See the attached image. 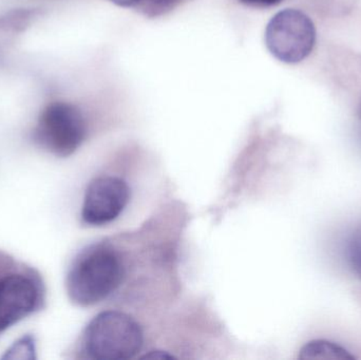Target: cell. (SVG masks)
<instances>
[{
  "instance_id": "6da1fadb",
  "label": "cell",
  "mask_w": 361,
  "mask_h": 360,
  "mask_svg": "<svg viewBox=\"0 0 361 360\" xmlns=\"http://www.w3.org/2000/svg\"><path fill=\"white\" fill-rule=\"evenodd\" d=\"M123 278L118 254L107 245L86 247L78 254L68 268L66 291L74 304L92 306L111 295Z\"/></svg>"
},
{
  "instance_id": "7a4b0ae2",
  "label": "cell",
  "mask_w": 361,
  "mask_h": 360,
  "mask_svg": "<svg viewBox=\"0 0 361 360\" xmlns=\"http://www.w3.org/2000/svg\"><path fill=\"white\" fill-rule=\"evenodd\" d=\"M140 325L125 313L106 311L89 323L82 335V352L95 360H126L143 346Z\"/></svg>"
},
{
  "instance_id": "3957f363",
  "label": "cell",
  "mask_w": 361,
  "mask_h": 360,
  "mask_svg": "<svg viewBox=\"0 0 361 360\" xmlns=\"http://www.w3.org/2000/svg\"><path fill=\"white\" fill-rule=\"evenodd\" d=\"M46 304V287L37 271L17 266L0 274V335Z\"/></svg>"
},
{
  "instance_id": "277c9868",
  "label": "cell",
  "mask_w": 361,
  "mask_h": 360,
  "mask_svg": "<svg viewBox=\"0 0 361 360\" xmlns=\"http://www.w3.org/2000/svg\"><path fill=\"white\" fill-rule=\"evenodd\" d=\"M87 123L78 106L54 101L42 109L33 130L40 149L56 158H69L84 143Z\"/></svg>"
},
{
  "instance_id": "5b68a950",
  "label": "cell",
  "mask_w": 361,
  "mask_h": 360,
  "mask_svg": "<svg viewBox=\"0 0 361 360\" xmlns=\"http://www.w3.org/2000/svg\"><path fill=\"white\" fill-rule=\"evenodd\" d=\"M316 42V29L305 13L286 8L267 23L265 44L278 61L297 63L307 58Z\"/></svg>"
},
{
  "instance_id": "8992f818",
  "label": "cell",
  "mask_w": 361,
  "mask_h": 360,
  "mask_svg": "<svg viewBox=\"0 0 361 360\" xmlns=\"http://www.w3.org/2000/svg\"><path fill=\"white\" fill-rule=\"evenodd\" d=\"M130 198L124 180L106 175L89 183L82 201V221L89 226H104L120 217Z\"/></svg>"
},
{
  "instance_id": "52a82bcc",
  "label": "cell",
  "mask_w": 361,
  "mask_h": 360,
  "mask_svg": "<svg viewBox=\"0 0 361 360\" xmlns=\"http://www.w3.org/2000/svg\"><path fill=\"white\" fill-rule=\"evenodd\" d=\"M299 359L305 360H353L355 357L345 349L326 340H313L300 351Z\"/></svg>"
},
{
  "instance_id": "ba28073f",
  "label": "cell",
  "mask_w": 361,
  "mask_h": 360,
  "mask_svg": "<svg viewBox=\"0 0 361 360\" xmlns=\"http://www.w3.org/2000/svg\"><path fill=\"white\" fill-rule=\"evenodd\" d=\"M36 340L32 334H25L16 340L2 355L1 359H36Z\"/></svg>"
},
{
  "instance_id": "9c48e42d",
  "label": "cell",
  "mask_w": 361,
  "mask_h": 360,
  "mask_svg": "<svg viewBox=\"0 0 361 360\" xmlns=\"http://www.w3.org/2000/svg\"><path fill=\"white\" fill-rule=\"evenodd\" d=\"M184 0H142L137 6L148 17L167 14L179 6Z\"/></svg>"
},
{
  "instance_id": "30bf717a",
  "label": "cell",
  "mask_w": 361,
  "mask_h": 360,
  "mask_svg": "<svg viewBox=\"0 0 361 360\" xmlns=\"http://www.w3.org/2000/svg\"><path fill=\"white\" fill-rule=\"evenodd\" d=\"M348 258L352 270L361 279V225L354 230L348 243Z\"/></svg>"
},
{
  "instance_id": "8fae6325",
  "label": "cell",
  "mask_w": 361,
  "mask_h": 360,
  "mask_svg": "<svg viewBox=\"0 0 361 360\" xmlns=\"http://www.w3.org/2000/svg\"><path fill=\"white\" fill-rule=\"evenodd\" d=\"M239 1L255 8H269V6H277L282 0H239Z\"/></svg>"
},
{
  "instance_id": "7c38bea8",
  "label": "cell",
  "mask_w": 361,
  "mask_h": 360,
  "mask_svg": "<svg viewBox=\"0 0 361 360\" xmlns=\"http://www.w3.org/2000/svg\"><path fill=\"white\" fill-rule=\"evenodd\" d=\"M15 260H13L12 258L4 255V254L0 253V274H1L4 271H6L8 266H12Z\"/></svg>"
},
{
  "instance_id": "4fadbf2b",
  "label": "cell",
  "mask_w": 361,
  "mask_h": 360,
  "mask_svg": "<svg viewBox=\"0 0 361 360\" xmlns=\"http://www.w3.org/2000/svg\"><path fill=\"white\" fill-rule=\"evenodd\" d=\"M110 1L114 2V4H118L120 6H137L142 0H110Z\"/></svg>"
},
{
  "instance_id": "5bb4252c",
  "label": "cell",
  "mask_w": 361,
  "mask_h": 360,
  "mask_svg": "<svg viewBox=\"0 0 361 360\" xmlns=\"http://www.w3.org/2000/svg\"><path fill=\"white\" fill-rule=\"evenodd\" d=\"M144 359H173V355H169L164 352H152L150 354L146 355Z\"/></svg>"
},
{
  "instance_id": "9a60e30c",
  "label": "cell",
  "mask_w": 361,
  "mask_h": 360,
  "mask_svg": "<svg viewBox=\"0 0 361 360\" xmlns=\"http://www.w3.org/2000/svg\"><path fill=\"white\" fill-rule=\"evenodd\" d=\"M360 118H361V101H360Z\"/></svg>"
}]
</instances>
